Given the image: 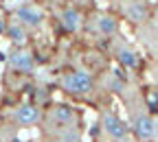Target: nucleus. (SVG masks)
Masks as SVG:
<instances>
[{
	"mask_svg": "<svg viewBox=\"0 0 158 142\" xmlns=\"http://www.w3.org/2000/svg\"><path fill=\"white\" fill-rule=\"evenodd\" d=\"M59 85H62V90H66L68 94H88L92 92L94 88V79L88 70H73V72H66L62 74V79H59Z\"/></svg>",
	"mask_w": 158,
	"mask_h": 142,
	"instance_id": "nucleus-1",
	"label": "nucleus"
},
{
	"mask_svg": "<svg viewBox=\"0 0 158 142\" xmlns=\"http://www.w3.org/2000/svg\"><path fill=\"white\" fill-rule=\"evenodd\" d=\"M101 129L112 142H127L130 136V125L123 118H118L114 112H106L101 116Z\"/></svg>",
	"mask_w": 158,
	"mask_h": 142,
	"instance_id": "nucleus-2",
	"label": "nucleus"
},
{
	"mask_svg": "<svg viewBox=\"0 0 158 142\" xmlns=\"http://www.w3.org/2000/svg\"><path fill=\"white\" fill-rule=\"evenodd\" d=\"M15 22L24 29H40L44 22V13L35 5H22L15 9Z\"/></svg>",
	"mask_w": 158,
	"mask_h": 142,
	"instance_id": "nucleus-3",
	"label": "nucleus"
},
{
	"mask_svg": "<svg viewBox=\"0 0 158 142\" xmlns=\"http://www.w3.org/2000/svg\"><path fill=\"white\" fill-rule=\"evenodd\" d=\"M11 118H13V123L20 125V127H33V125H37L40 120H42V109H40L37 105H33V103H24V105H20V107L13 109Z\"/></svg>",
	"mask_w": 158,
	"mask_h": 142,
	"instance_id": "nucleus-4",
	"label": "nucleus"
},
{
	"mask_svg": "<svg viewBox=\"0 0 158 142\" xmlns=\"http://www.w3.org/2000/svg\"><path fill=\"white\" fill-rule=\"evenodd\" d=\"M132 127H134V133L143 142L154 140V118L147 112H136L132 118Z\"/></svg>",
	"mask_w": 158,
	"mask_h": 142,
	"instance_id": "nucleus-5",
	"label": "nucleus"
},
{
	"mask_svg": "<svg viewBox=\"0 0 158 142\" xmlns=\"http://www.w3.org/2000/svg\"><path fill=\"white\" fill-rule=\"evenodd\" d=\"M123 13H125V18L132 24H141V22L147 20L149 9H147L145 0H125L123 2Z\"/></svg>",
	"mask_w": 158,
	"mask_h": 142,
	"instance_id": "nucleus-6",
	"label": "nucleus"
},
{
	"mask_svg": "<svg viewBox=\"0 0 158 142\" xmlns=\"http://www.w3.org/2000/svg\"><path fill=\"white\" fill-rule=\"evenodd\" d=\"M9 66L15 70V72H22V74H29L35 70V59L31 53L27 50H15L9 55Z\"/></svg>",
	"mask_w": 158,
	"mask_h": 142,
	"instance_id": "nucleus-7",
	"label": "nucleus"
},
{
	"mask_svg": "<svg viewBox=\"0 0 158 142\" xmlns=\"http://www.w3.org/2000/svg\"><path fill=\"white\" fill-rule=\"evenodd\" d=\"M51 116H53V120H55V123L62 127V129L73 127V125H75V120H77V112H75V107H73V105H66V103L55 105V107L51 109Z\"/></svg>",
	"mask_w": 158,
	"mask_h": 142,
	"instance_id": "nucleus-8",
	"label": "nucleus"
},
{
	"mask_svg": "<svg viewBox=\"0 0 158 142\" xmlns=\"http://www.w3.org/2000/svg\"><path fill=\"white\" fill-rule=\"evenodd\" d=\"M59 20H62V26L68 31V33H77L84 24V18L79 13V9L75 7H66L62 13H59Z\"/></svg>",
	"mask_w": 158,
	"mask_h": 142,
	"instance_id": "nucleus-9",
	"label": "nucleus"
},
{
	"mask_svg": "<svg viewBox=\"0 0 158 142\" xmlns=\"http://www.w3.org/2000/svg\"><path fill=\"white\" fill-rule=\"evenodd\" d=\"M94 29L99 35H103V37H112L118 33V20L110 13H101V15H97L94 20Z\"/></svg>",
	"mask_w": 158,
	"mask_h": 142,
	"instance_id": "nucleus-10",
	"label": "nucleus"
},
{
	"mask_svg": "<svg viewBox=\"0 0 158 142\" xmlns=\"http://www.w3.org/2000/svg\"><path fill=\"white\" fill-rule=\"evenodd\" d=\"M116 59H118V64H121L123 68H127V70H132V68L138 66V57H136V53H134L130 46H123V44L116 48Z\"/></svg>",
	"mask_w": 158,
	"mask_h": 142,
	"instance_id": "nucleus-11",
	"label": "nucleus"
},
{
	"mask_svg": "<svg viewBox=\"0 0 158 142\" xmlns=\"http://www.w3.org/2000/svg\"><path fill=\"white\" fill-rule=\"evenodd\" d=\"M7 37L11 39L13 44H18V46H22V44H27V29L24 26H20L18 22H13V24H9V29H7Z\"/></svg>",
	"mask_w": 158,
	"mask_h": 142,
	"instance_id": "nucleus-12",
	"label": "nucleus"
},
{
	"mask_svg": "<svg viewBox=\"0 0 158 142\" xmlns=\"http://www.w3.org/2000/svg\"><path fill=\"white\" fill-rule=\"evenodd\" d=\"M62 140H64V142H79V136L73 131V127H66L64 133H62Z\"/></svg>",
	"mask_w": 158,
	"mask_h": 142,
	"instance_id": "nucleus-13",
	"label": "nucleus"
},
{
	"mask_svg": "<svg viewBox=\"0 0 158 142\" xmlns=\"http://www.w3.org/2000/svg\"><path fill=\"white\" fill-rule=\"evenodd\" d=\"M154 140H158V118H154Z\"/></svg>",
	"mask_w": 158,
	"mask_h": 142,
	"instance_id": "nucleus-14",
	"label": "nucleus"
},
{
	"mask_svg": "<svg viewBox=\"0 0 158 142\" xmlns=\"http://www.w3.org/2000/svg\"><path fill=\"white\" fill-rule=\"evenodd\" d=\"M2 120H5V116H2V112H0V127H2Z\"/></svg>",
	"mask_w": 158,
	"mask_h": 142,
	"instance_id": "nucleus-15",
	"label": "nucleus"
},
{
	"mask_svg": "<svg viewBox=\"0 0 158 142\" xmlns=\"http://www.w3.org/2000/svg\"><path fill=\"white\" fill-rule=\"evenodd\" d=\"M156 31H158V9H156Z\"/></svg>",
	"mask_w": 158,
	"mask_h": 142,
	"instance_id": "nucleus-16",
	"label": "nucleus"
},
{
	"mask_svg": "<svg viewBox=\"0 0 158 142\" xmlns=\"http://www.w3.org/2000/svg\"><path fill=\"white\" fill-rule=\"evenodd\" d=\"M0 142H5V138H2V133H0Z\"/></svg>",
	"mask_w": 158,
	"mask_h": 142,
	"instance_id": "nucleus-17",
	"label": "nucleus"
}]
</instances>
